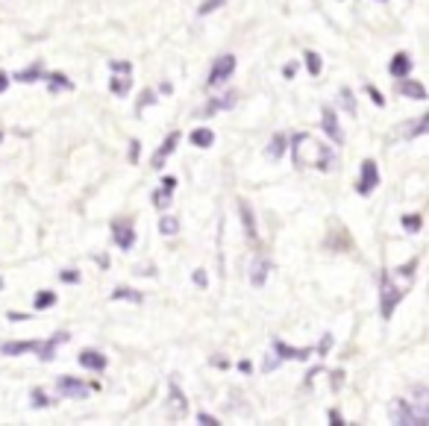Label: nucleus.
Listing matches in <instances>:
<instances>
[{
	"instance_id": "30",
	"label": "nucleus",
	"mask_w": 429,
	"mask_h": 426,
	"mask_svg": "<svg viewBox=\"0 0 429 426\" xmlns=\"http://www.w3.org/2000/svg\"><path fill=\"white\" fill-rule=\"evenodd\" d=\"M41 77H44V68H41V65H33V68L18 71V80H21V83H36V80H41Z\"/></svg>"
},
{
	"instance_id": "5",
	"label": "nucleus",
	"mask_w": 429,
	"mask_h": 426,
	"mask_svg": "<svg viewBox=\"0 0 429 426\" xmlns=\"http://www.w3.org/2000/svg\"><path fill=\"white\" fill-rule=\"evenodd\" d=\"M383 182L379 180V171H376V162L373 159H365L362 162V171H359V182H356V194L362 197H371L376 192V185Z\"/></svg>"
},
{
	"instance_id": "32",
	"label": "nucleus",
	"mask_w": 429,
	"mask_h": 426,
	"mask_svg": "<svg viewBox=\"0 0 429 426\" xmlns=\"http://www.w3.org/2000/svg\"><path fill=\"white\" fill-rule=\"evenodd\" d=\"M400 224H403V229H409V232H420L423 229V218L420 215H403Z\"/></svg>"
},
{
	"instance_id": "6",
	"label": "nucleus",
	"mask_w": 429,
	"mask_h": 426,
	"mask_svg": "<svg viewBox=\"0 0 429 426\" xmlns=\"http://www.w3.org/2000/svg\"><path fill=\"white\" fill-rule=\"evenodd\" d=\"M271 350H274V356L279 359V362H306L309 356H312V347H303V350H294V347H289L285 341H274L271 344Z\"/></svg>"
},
{
	"instance_id": "33",
	"label": "nucleus",
	"mask_w": 429,
	"mask_h": 426,
	"mask_svg": "<svg viewBox=\"0 0 429 426\" xmlns=\"http://www.w3.org/2000/svg\"><path fill=\"white\" fill-rule=\"evenodd\" d=\"M224 4H227V0H203L200 9H197V15H200V18H209L214 9H221Z\"/></svg>"
},
{
	"instance_id": "51",
	"label": "nucleus",
	"mask_w": 429,
	"mask_h": 426,
	"mask_svg": "<svg viewBox=\"0 0 429 426\" xmlns=\"http://www.w3.org/2000/svg\"><path fill=\"white\" fill-rule=\"evenodd\" d=\"M0 141H4V133H0Z\"/></svg>"
},
{
	"instance_id": "36",
	"label": "nucleus",
	"mask_w": 429,
	"mask_h": 426,
	"mask_svg": "<svg viewBox=\"0 0 429 426\" xmlns=\"http://www.w3.org/2000/svg\"><path fill=\"white\" fill-rule=\"evenodd\" d=\"M109 68H112V74H133V65H130V62H121V59L109 62Z\"/></svg>"
},
{
	"instance_id": "26",
	"label": "nucleus",
	"mask_w": 429,
	"mask_h": 426,
	"mask_svg": "<svg viewBox=\"0 0 429 426\" xmlns=\"http://www.w3.org/2000/svg\"><path fill=\"white\" fill-rule=\"evenodd\" d=\"M47 85H51V91H71L74 88V83H71L65 74H44Z\"/></svg>"
},
{
	"instance_id": "14",
	"label": "nucleus",
	"mask_w": 429,
	"mask_h": 426,
	"mask_svg": "<svg viewBox=\"0 0 429 426\" xmlns=\"http://www.w3.org/2000/svg\"><path fill=\"white\" fill-rule=\"evenodd\" d=\"M388 74H391L394 80H403V77H409V74H412V56H409L406 51L394 53V56H391V65H388Z\"/></svg>"
},
{
	"instance_id": "22",
	"label": "nucleus",
	"mask_w": 429,
	"mask_h": 426,
	"mask_svg": "<svg viewBox=\"0 0 429 426\" xmlns=\"http://www.w3.org/2000/svg\"><path fill=\"white\" fill-rule=\"evenodd\" d=\"M109 88H112V94L115 98H127L130 94V88H133V80H130V74H112V80H109Z\"/></svg>"
},
{
	"instance_id": "52",
	"label": "nucleus",
	"mask_w": 429,
	"mask_h": 426,
	"mask_svg": "<svg viewBox=\"0 0 429 426\" xmlns=\"http://www.w3.org/2000/svg\"><path fill=\"white\" fill-rule=\"evenodd\" d=\"M383 4H386V0H383Z\"/></svg>"
},
{
	"instance_id": "40",
	"label": "nucleus",
	"mask_w": 429,
	"mask_h": 426,
	"mask_svg": "<svg viewBox=\"0 0 429 426\" xmlns=\"http://www.w3.org/2000/svg\"><path fill=\"white\" fill-rule=\"evenodd\" d=\"M59 279L68 282V286H74V282H80V271H71V268H68V271L59 274Z\"/></svg>"
},
{
	"instance_id": "9",
	"label": "nucleus",
	"mask_w": 429,
	"mask_h": 426,
	"mask_svg": "<svg viewBox=\"0 0 429 426\" xmlns=\"http://www.w3.org/2000/svg\"><path fill=\"white\" fill-rule=\"evenodd\" d=\"M235 100H238V91L235 88H229V91H224L221 98H212L206 106H203V118H212V115H218V112H224V109H229V106H235Z\"/></svg>"
},
{
	"instance_id": "28",
	"label": "nucleus",
	"mask_w": 429,
	"mask_h": 426,
	"mask_svg": "<svg viewBox=\"0 0 429 426\" xmlns=\"http://www.w3.org/2000/svg\"><path fill=\"white\" fill-rule=\"evenodd\" d=\"M33 306H36L38 312L51 309V306H56V294H53V291H36V300H33Z\"/></svg>"
},
{
	"instance_id": "44",
	"label": "nucleus",
	"mask_w": 429,
	"mask_h": 426,
	"mask_svg": "<svg viewBox=\"0 0 429 426\" xmlns=\"http://www.w3.org/2000/svg\"><path fill=\"white\" fill-rule=\"evenodd\" d=\"M192 279L197 282L200 289H206V282H209V279H206V271H195V274H192Z\"/></svg>"
},
{
	"instance_id": "47",
	"label": "nucleus",
	"mask_w": 429,
	"mask_h": 426,
	"mask_svg": "<svg viewBox=\"0 0 429 426\" xmlns=\"http://www.w3.org/2000/svg\"><path fill=\"white\" fill-rule=\"evenodd\" d=\"M294 71H297L294 65H285V68H282V77H289V80H291V77H294Z\"/></svg>"
},
{
	"instance_id": "21",
	"label": "nucleus",
	"mask_w": 429,
	"mask_h": 426,
	"mask_svg": "<svg viewBox=\"0 0 429 426\" xmlns=\"http://www.w3.org/2000/svg\"><path fill=\"white\" fill-rule=\"evenodd\" d=\"M188 141H192L195 147H200V150H209L214 145V133L209 127H197L192 135H188Z\"/></svg>"
},
{
	"instance_id": "43",
	"label": "nucleus",
	"mask_w": 429,
	"mask_h": 426,
	"mask_svg": "<svg viewBox=\"0 0 429 426\" xmlns=\"http://www.w3.org/2000/svg\"><path fill=\"white\" fill-rule=\"evenodd\" d=\"M326 417H329V423H332V426H341V423H344V417H341V412H338V409H329V415H326Z\"/></svg>"
},
{
	"instance_id": "11",
	"label": "nucleus",
	"mask_w": 429,
	"mask_h": 426,
	"mask_svg": "<svg viewBox=\"0 0 429 426\" xmlns=\"http://www.w3.org/2000/svg\"><path fill=\"white\" fill-rule=\"evenodd\" d=\"M112 239H115V244L121 247V250H133L135 247V229H133V224L130 221H118L115 227H112Z\"/></svg>"
},
{
	"instance_id": "4",
	"label": "nucleus",
	"mask_w": 429,
	"mask_h": 426,
	"mask_svg": "<svg viewBox=\"0 0 429 426\" xmlns=\"http://www.w3.org/2000/svg\"><path fill=\"white\" fill-rule=\"evenodd\" d=\"M235 65H238V59H235L232 53H224V56L214 59V62H212V71H209V88L224 85V83L235 74Z\"/></svg>"
},
{
	"instance_id": "49",
	"label": "nucleus",
	"mask_w": 429,
	"mask_h": 426,
	"mask_svg": "<svg viewBox=\"0 0 429 426\" xmlns=\"http://www.w3.org/2000/svg\"><path fill=\"white\" fill-rule=\"evenodd\" d=\"M276 365H279V359H276V356H274V359H268V362H265V370H274V368H276Z\"/></svg>"
},
{
	"instance_id": "42",
	"label": "nucleus",
	"mask_w": 429,
	"mask_h": 426,
	"mask_svg": "<svg viewBox=\"0 0 429 426\" xmlns=\"http://www.w3.org/2000/svg\"><path fill=\"white\" fill-rule=\"evenodd\" d=\"M329 383H332V388H341V383H344V370H332V373H329Z\"/></svg>"
},
{
	"instance_id": "50",
	"label": "nucleus",
	"mask_w": 429,
	"mask_h": 426,
	"mask_svg": "<svg viewBox=\"0 0 429 426\" xmlns=\"http://www.w3.org/2000/svg\"><path fill=\"white\" fill-rule=\"evenodd\" d=\"M238 370H242V373H250V362L244 359V362H238Z\"/></svg>"
},
{
	"instance_id": "8",
	"label": "nucleus",
	"mask_w": 429,
	"mask_h": 426,
	"mask_svg": "<svg viewBox=\"0 0 429 426\" xmlns=\"http://www.w3.org/2000/svg\"><path fill=\"white\" fill-rule=\"evenodd\" d=\"M174 192H177V177H162V185L153 192V206H156L159 212H165V209L171 206Z\"/></svg>"
},
{
	"instance_id": "1",
	"label": "nucleus",
	"mask_w": 429,
	"mask_h": 426,
	"mask_svg": "<svg viewBox=\"0 0 429 426\" xmlns=\"http://www.w3.org/2000/svg\"><path fill=\"white\" fill-rule=\"evenodd\" d=\"M289 145H291V159H294L297 168H303V165H315L318 171L336 168V150L329 145H321V141L312 138L309 133H297Z\"/></svg>"
},
{
	"instance_id": "19",
	"label": "nucleus",
	"mask_w": 429,
	"mask_h": 426,
	"mask_svg": "<svg viewBox=\"0 0 429 426\" xmlns=\"http://www.w3.org/2000/svg\"><path fill=\"white\" fill-rule=\"evenodd\" d=\"M38 341L30 338V341H6V344H0V353L4 356H24V353H36Z\"/></svg>"
},
{
	"instance_id": "37",
	"label": "nucleus",
	"mask_w": 429,
	"mask_h": 426,
	"mask_svg": "<svg viewBox=\"0 0 429 426\" xmlns=\"http://www.w3.org/2000/svg\"><path fill=\"white\" fill-rule=\"evenodd\" d=\"M153 103H156V94H153V91H145V94L138 98V103H135V112H141L145 106H153Z\"/></svg>"
},
{
	"instance_id": "39",
	"label": "nucleus",
	"mask_w": 429,
	"mask_h": 426,
	"mask_svg": "<svg viewBox=\"0 0 429 426\" xmlns=\"http://www.w3.org/2000/svg\"><path fill=\"white\" fill-rule=\"evenodd\" d=\"M138 153H141V141L133 138L130 141V165H138Z\"/></svg>"
},
{
	"instance_id": "41",
	"label": "nucleus",
	"mask_w": 429,
	"mask_h": 426,
	"mask_svg": "<svg viewBox=\"0 0 429 426\" xmlns=\"http://www.w3.org/2000/svg\"><path fill=\"white\" fill-rule=\"evenodd\" d=\"M197 423H203V426H218L221 420H218V417H212L209 412H200V415H197Z\"/></svg>"
},
{
	"instance_id": "3",
	"label": "nucleus",
	"mask_w": 429,
	"mask_h": 426,
	"mask_svg": "<svg viewBox=\"0 0 429 426\" xmlns=\"http://www.w3.org/2000/svg\"><path fill=\"white\" fill-rule=\"evenodd\" d=\"M400 300H403V291L391 282V274L383 271L379 274V315H383V321H391Z\"/></svg>"
},
{
	"instance_id": "27",
	"label": "nucleus",
	"mask_w": 429,
	"mask_h": 426,
	"mask_svg": "<svg viewBox=\"0 0 429 426\" xmlns=\"http://www.w3.org/2000/svg\"><path fill=\"white\" fill-rule=\"evenodd\" d=\"M112 300H130V303H141V300H145V294H141V291H135V289H127V286H118V289L112 291Z\"/></svg>"
},
{
	"instance_id": "16",
	"label": "nucleus",
	"mask_w": 429,
	"mask_h": 426,
	"mask_svg": "<svg viewBox=\"0 0 429 426\" xmlns=\"http://www.w3.org/2000/svg\"><path fill=\"white\" fill-rule=\"evenodd\" d=\"M59 341H68V333H59V336L47 338V341H38L36 356H38L41 362H53V359H56V344H59Z\"/></svg>"
},
{
	"instance_id": "13",
	"label": "nucleus",
	"mask_w": 429,
	"mask_h": 426,
	"mask_svg": "<svg viewBox=\"0 0 429 426\" xmlns=\"http://www.w3.org/2000/svg\"><path fill=\"white\" fill-rule=\"evenodd\" d=\"M268 274H271V259L268 256H256L253 259V268H250V286L262 289L268 282Z\"/></svg>"
},
{
	"instance_id": "29",
	"label": "nucleus",
	"mask_w": 429,
	"mask_h": 426,
	"mask_svg": "<svg viewBox=\"0 0 429 426\" xmlns=\"http://www.w3.org/2000/svg\"><path fill=\"white\" fill-rule=\"evenodd\" d=\"M30 406L33 409H47V406H53V397H47L41 388H33L30 391Z\"/></svg>"
},
{
	"instance_id": "10",
	"label": "nucleus",
	"mask_w": 429,
	"mask_h": 426,
	"mask_svg": "<svg viewBox=\"0 0 429 426\" xmlns=\"http://www.w3.org/2000/svg\"><path fill=\"white\" fill-rule=\"evenodd\" d=\"M177 145H180V133H171L168 138L162 141V145L156 147V153H153V159H150V165L159 171V168H165V162H168V156L177 150Z\"/></svg>"
},
{
	"instance_id": "18",
	"label": "nucleus",
	"mask_w": 429,
	"mask_h": 426,
	"mask_svg": "<svg viewBox=\"0 0 429 426\" xmlns=\"http://www.w3.org/2000/svg\"><path fill=\"white\" fill-rule=\"evenodd\" d=\"M238 218H242V224H244L247 239H250V241H256V235H259V229H256V215H253V209H250V203H247V200L238 203Z\"/></svg>"
},
{
	"instance_id": "12",
	"label": "nucleus",
	"mask_w": 429,
	"mask_h": 426,
	"mask_svg": "<svg viewBox=\"0 0 429 426\" xmlns=\"http://www.w3.org/2000/svg\"><path fill=\"white\" fill-rule=\"evenodd\" d=\"M56 391L62 397H86L88 385L83 380H77V376H59V380H56Z\"/></svg>"
},
{
	"instance_id": "35",
	"label": "nucleus",
	"mask_w": 429,
	"mask_h": 426,
	"mask_svg": "<svg viewBox=\"0 0 429 426\" xmlns=\"http://www.w3.org/2000/svg\"><path fill=\"white\" fill-rule=\"evenodd\" d=\"M415 271H418V259H412L409 265H400L394 274H397V276H406V279H412V276H415Z\"/></svg>"
},
{
	"instance_id": "2",
	"label": "nucleus",
	"mask_w": 429,
	"mask_h": 426,
	"mask_svg": "<svg viewBox=\"0 0 429 426\" xmlns=\"http://www.w3.org/2000/svg\"><path fill=\"white\" fill-rule=\"evenodd\" d=\"M391 417L400 426H426L429 423V409L426 406H412L409 400H394Z\"/></svg>"
},
{
	"instance_id": "34",
	"label": "nucleus",
	"mask_w": 429,
	"mask_h": 426,
	"mask_svg": "<svg viewBox=\"0 0 429 426\" xmlns=\"http://www.w3.org/2000/svg\"><path fill=\"white\" fill-rule=\"evenodd\" d=\"M338 100H341V106H344L347 112H356V98H353V88H341V91H338Z\"/></svg>"
},
{
	"instance_id": "20",
	"label": "nucleus",
	"mask_w": 429,
	"mask_h": 426,
	"mask_svg": "<svg viewBox=\"0 0 429 426\" xmlns=\"http://www.w3.org/2000/svg\"><path fill=\"white\" fill-rule=\"evenodd\" d=\"M285 150H289V135L276 133V135L271 138V145L265 147V156H268V159H282V156H285Z\"/></svg>"
},
{
	"instance_id": "48",
	"label": "nucleus",
	"mask_w": 429,
	"mask_h": 426,
	"mask_svg": "<svg viewBox=\"0 0 429 426\" xmlns=\"http://www.w3.org/2000/svg\"><path fill=\"white\" fill-rule=\"evenodd\" d=\"M159 91H162V94H174V85H171V83H162Z\"/></svg>"
},
{
	"instance_id": "25",
	"label": "nucleus",
	"mask_w": 429,
	"mask_h": 426,
	"mask_svg": "<svg viewBox=\"0 0 429 426\" xmlns=\"http://www.w3.org/2000/svg\"><path fill=\"white\" fill-rule=\"evenodd\" d=\"M303 62H306V71H309L312 77H318L321 71H324V62H321V53H318V51H306V53H303Z\"/></svg>"
},
{
	"instance_id": "45",
	"label": "nucleus",
	"mask_w": 429,
	"mask_h": 426,
	"mask_svg": "<svg viewBox=\"0 0 429 426\" xmlns=\"http://www.w3.org/2000/svg\"><path fill=\"white\" fill-rule=\"evenodd\" d=\"M329 344H332V336H324V338H321V347H318L321 356H326V353H329Z\"/></svg>"
},
{
	"instance_id": "24",
	"label": "nucleus",
	"mask_w": 429,
	"mask_h": 426,
	"mask_svg": "<svg viewBox=\"0 0 429 426\" xmlns=\"http://www.w3.org/2000/svg\"><path fill=\"white\" fill-rule=\"evenodd\" d=\"M168 394H171V400H174V409H177V415H188V400H185V394L180 391V385L171 380L168 383Z\"/></svg>"
},
{
	"instance_id": "17",
	"label": "nucleus",
	"mask_w": 429,
	"mask_h": 426,
	"mask_svg": "<svg viewBox=\"0 0 429 426\" xmlns=\"http://www.w3.org/2000/svg\"><path fill=\"white\" fill-rule=\"evenodd\" d=\"M397 91L403 94V98H412V100H426V98H429V91L423 88V83H418V80H406V77L400 80Z\"/></svg>"
},
{
	"instance_id": "46",
	"label": "nucleus",
	"mask_w": 429,
	"mask_h": 426,
	"mask_svg": "<svg viewBox=\"0 0 429 426\" xmlns=\"http://www.w3.org/2000/svg\"><path fill=\"white\" fill-rule=\"evenodd\" d=\"M6 88H9V74H6L4 68H0V94H4Z\"/></svg>"
},
{
	"instance_id": "38",
	"label": "nucleus",
	"mask_w": 429,
	"mask_h": 426,
	"mask_svg": "<svg viewBox=\"0 0 429 426\" xmlns=\"http://www.w3.org/2000/svg\"><path fill=\"white\" fill-rule=\"evenodd\" d=\"M365 91H368V98L373 100V106H386V98H383V94H379L373 85H365Z\"/></svg>"
},
{
	"instance_id": "23",
	"label": "nucleus",
	"mask_w": 429,
	"mask_h": 426,
	"mask_svg": "<svg viewBox=\"0 0 429 426\" xmlns=\"http://www.w3.org/2000/svg\"><path fill=\"white\" fill-rule=\"evenodd\" d=\"M426 130H429V118L423 115V118H418V121L403 127V138H420V135H426Z\"/></svg>"
},
{
	"instance_id": "7",
	"label": "nucleus",
	"mask_w": 429,
	"mask_h": 426,
	"mask_svg": "<svg viewBox=\"0 0 429 426\" xmlns=\"http://www.w3.org/2000/svg\"><path fill=\"white\" fill-rule=\"evenodd\" d=\"M321 127H324V133H326L329 141H336V145H341V141H344V130L338 124V115L332 112L329 106L321 109Z\"/></svg>"
},
{
	"instance_id": "31",
	"label": "nucleus",
	"mask_w": 429,
	"mask_h": 426,
	"mask_svg": "<svg viewBox=\"0 0 429 426\" xmlns=\"http://www.w3.org/2000/svg\"><path fill=\"white\" fill-rule=\"evenodd\" d=\"M159 232H162V235H177V232H180V221H177L174 215H171V218L165 215V218L159 221Z\"/></svg>"
},
{
	"instance_id": "15",
	"label": "nucleus",
	"mask_w": 429,
	"mask_h": 426,
	"mask_svg": "<svg viewBox=\"0 0 429 426\" xmlns=\"http://www.w3.org/2000/svg\"><path fill=\"white\" fill-rule=\"evenodd\" d=\"M80 365H83L86 370H94V373H100V370H106L109 359L103 356L100 350H83V353H80Z\"/></svg>"
}]
</instances>
